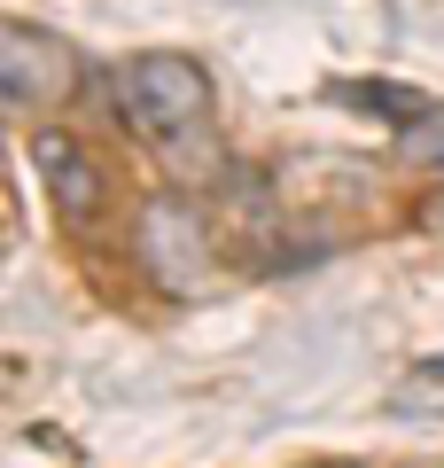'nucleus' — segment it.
I'll list each match as a JSON object with an SVG mask.
<instances>
[{
	"instance_id": "obj_1",
	"label": "nucleus",
	"mask_w": 444,
	"mask_h": 468,
	"mask_svg": "<svg viewBox=\"0 0 444 468\" xmlns=\"http://www.w3.org/2000/svg\"><path fill=\"white\" fill-rule=\"evenodd\" d=\"M117 117L148 141H180L211 117V79L187 55H132L117 70Z\"/></svg>"
},
{
	"instance_id": "obj_2",
	"label": "nucleus",
	"mask_w": 444,
	"mask_h": 468,
	"mask_svg": "<svg viewBox=\"0 0 444 468\" xmlns=\"http://www.w3.org/2000/svg\"><path fill=\"white\" fill-rule=\"evenodd\" d=\"M79 86V63L55 32H32V24H0V94L24 101V110H48Z\"/></svg>"
},
{
	"instance_id": "obj_3",
	"label": "nucleus",
	"mask_w": 444,
	"mask_h": 468,
	"mask_svg": "<svg viewBox=\"0 0 444 468\" xmlns=\"http://www.w3.org/2000/svg\"><path fill=\"white\" fill-rule=\"evenodd\" d=\"M141 258H148V273H156L164 289H196L203 273H211L203 218L180 211V203H148V218H141Z\"/></svg>"
},
{
	"instance_id": "obj_4",
	"label": "nucleus",
	"mask_w": 444,
	"mask_h": 468,
	"mask_svg": "<svg viewBox=\"0 0 444 468\" xmlns=\"http://www.w3.org/2000/svg\"><path fill=\"white\" fill-rule=\"evenodd\" d=\"M32 165L48 172V196H55L63 218H94L101 211V172L70 133H32Z\"/></svg>"
},
{
	"instance_id": "obj_5",
	"label": "nucleus",
	"mask_w": 444,
	"mask_h": 468,
	"mask_svg": "<svg viewBox=\"0 0 444 468\" xmlns=\"http://www.w3.org/2000/svg\"><path fill=\"white\" fill-rule=\"evenodd\" d=\"M328 101H351V110H366V117H397V125H413V117L437 110L421 86H390V79H344V86H328Z\"/></svg>"
},
{
	"instance_id": "obj_6",
	"label": "nucleus",
	"mask_w": 444,
	"mask_h": 468,
	"mask_svg": "<svg viewBox=\"0 0 444 468\" xmlns=\"http://www.w3.org/2000/svg\"><path fill=\"white\" fill-rule=\"evenodd\" d=\"M406 156L413 165H444V110H428V117L406 125Z\"/></svg>"
},
{
	"instance_id": "obj_7",
	"label": "nucleus",
	"mask_w": 444,
	"mask_h": 468,
	"mask_svg": "<svg viewBox=\"0 0 444 468\" xmlns=\"http://www.w3.org/2000/svg\"><path fill=\"white\" fill-rule=\"evenodd\" d=\"M428 227H437V234H444V196H428Z\"/></svg>"
}]
</instances>
